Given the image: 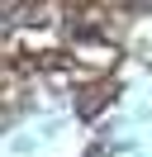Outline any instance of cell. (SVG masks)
<instances>
[{
    "label": "cell",
    "mask_w": 152,
    "mask_h": 157,
    "mask_svg": "<svg viewBox=\"0 0 152 157\" xmlns=\"http://www.w3.org/2000/svg\"><path fill=\"white\" fill-rule=\"evenodd\" d=\"M114 95H119V86H114L109 76H90L76 86V114L81 119H100L104 109L114 105Z\"/></svg>",
    "instance_id": "7a4b0ae2"
},
{
    "label": "cell",
    "mask_w": 152,
    "mask_h": 157,
    "mask_svg": "<svg viewBox=\"0 0 152 157\" xmlns=\"http://www.w3.org/2000/svg\"><path fill=\"white\" fill-rule=\"evenodd\" d=\"M66 52H71V81L104 76V71H114V62L124 57L119 43H104V38H76Z\"/></svg>",
    "instance_id": "6da1fadb"
},
{
    "label": "cell",
    "mask_w": 152,
    "mask_h": 157,
    "mask_svg": "<svg viewBox=\"0 0 152 157\" xmlns=\"http://www.w3.org/2000/svg\"><path fill=\"white\" fill-rule=\"evenodd\" d=\"M86 157H104V147H100V143H95V147H90V152H86Z\"/></svg>",
    "instance_id": "3957f363"
}]
</instances>
